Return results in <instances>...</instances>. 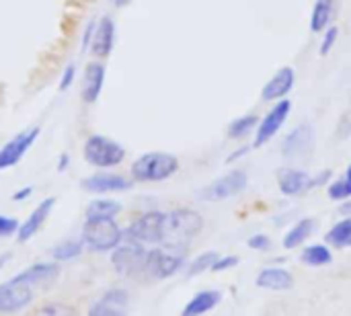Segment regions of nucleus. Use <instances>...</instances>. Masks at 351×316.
Masks as SVG:
<instances>
[{
  "mask_svg": "<svg viewBox=\"0 0 351 316\" xmlns=\"http://www.w3.org/2000/svg\"><path fill=\"white\" fill-rule=\"evenodd\" d=\"M202 228H204V218L197 212L187 210V208L173 210V212L165 214L160 245L165 249L183 253L187 249L189 241H193V236H197Z\"/></svg>",
  "mask_w": 351,
  "mask_h": 316,
  "instance_id": "f257e3e1",
  "label": "nucleus"
},
{
  "mask_svg": "<svg viewBox=\"0 0 351 316\" xmlns=\"http://www.w3.org/2000/svg\"><path fill=\"white\" fill-rule=\"evenodd\" d=\"M179 171L177 156L169 152H146L132 165V177L140 183H158Z\"/></svg>",
  "mask_w": 351,
  "mask_h": 316,
  "instance_id": "f03ea898",
  "label": "nucleus"
},
{
  "mask_svg": "<svg viewBox=\"0 0 351 316\" xmlns=\"http://www.w3.org/2000/svg\"><path fill=\"white\" fill-rule=\"evenodd\" d=\"M84 160L93 167L99 169H109V167H117L123 162L125 158V150L121 144H117L115 140L101 136V134H93L86 138L84 148H82Z\"/></svg>",
  "mask_w": 351,
  "mask_h": 316,
  "instance_id": "7ed1b4c3",
  "label": "nucleus"
},
{
  "mask_svg": "<svg viewBox=\"0 0 351 316\" xmlns=\"http://www.w3.org/2000/svg\"><path fill=\"white\" fill-rule=\"evenodd\" d=\"M121 228L113 218H97L86 220L82 226V243L90 251H111L121 243Z\"/></svg>",
  "mask_w": 351,
  "mask_h": 316,
  "instance_id": "20e7f679",
  "label": "nucleus"
},
{
  "mask_svg": "<svg viewBox=\"0 0 351 316\" xmlns=\"http://www.w3.org/2000/svg\"><path fill=\"white\" fill-rule=\"evenodd\" d=\"M162 224H165L162 212H146L134 224H130V228L121 234V241H132L140 245H160Z\"/></svg>",
  "mask_w": 351,
  "mask_h": 316,
  "instance_id": "39448f33",
  "label": "nucleus"
},
{
  "mask_svg": "<svg viewBox=\"0 0 351 316\" xmlns=\"http://www.w3.org/2000/svg\"><path fill=\"white\" fill-rule=\"evenodd\" d=\"M146 255H148V251L144 249V245L132 243V241H121L113 251L111 265L121 276H138V274H144Z\"/></svg>",
  "mask_w": 351,
  "mask_h": 316,
  "instance_id": "423d86ee",
  "label": "nucleus"
},
{
  "mask_svg": "<svg viewBox=\"0 0 351 316\" xmlns=\"http://www.w3.org/2000/svg\"><path fill=\"white\" fill-rule=\"evenodd\" d=\"M33 286L19 274L16 278L0 286V315L23 311L33 300Z\"/></svg>",
  "mask_w": 351,
  "mask_h": 316,
  "instance_id": "0eeeda50",
  "label": "nucleus"
},
{
  "mask_svg": "<svg viewBox=\"0 0 351 316\" xmlns=\"http://www.w3.org/2000/svg\"><path fill=\"white\" fill-rule=\"evenodd\" d=\"M185 259L183 253L179 251H171V249H152L146 255V265H144V274L152 280H167L173 274H177L183 267Z\"/></svg>",
  "mask_w": 351,
  "mask_h": 316,
  "instance_id": "6e6552de",
  "label": "nucleus"
},
{
  "mask_svg": "<svg viewBox=\"0 0 351 316\" xmlns=\"http://www.w3.org/2000/svg\"><path fill=\"white\" fill-rule=\"evenodd\" d=\"M249 185L247 173L245 171H232L216 181H212L206 189H202L199 197L206 202H222L228 197H234L239 193H243Z\"/></svg>",
  "mask_w": 351,
  "mask_h": 316,
  "instance_id": "1a4fd4ad",
  "label": "nucleus"
},
{
  "mask_svg": "<svg viewBox=\"0 0 351 316\" xmlns=\"http://www.w3.org/2000/svg\"><path fill=\"white\" fill-rule=\"evenodd\" d=\"M292 103L288 99H282L274 105V109H269V113L263 117V121H259L257 125V134H255V146H263L267 144L286 123L288 115H290Z\"/></svg>",
  "mask_w": 351,
  "mask_h": 316,
  "instance_id": "9d476101",
  "label": "nucleus"
},
{
  "mask_svg": "<svg viewBox=\"0 0 351 316\" xmlns=\"http://www.w3.org/2000/svg\"><path fill=\"white\" fill-rule=\"evenodd\" d=\"M313 144H315L313 127L308 123H304V125H298L296 130H292L288 134V138H286V142L282 146V152L290 160H302V158L311 156Z\"/></svg>",
  "mask_w": 351,
  "mask_h": 316,
  "instance_id": "9b49d317",
  "label": "nucleus"
},
{
  "mask_svg": "<svg viewBox=\"0 0 351 316\" xmlns=\"http://www.w3.org/2000/svg\"><path fill=\"white\" fill-rule=\"evenodd\" d=\"M37 136H39V127H29L16 134L10 142H6V146L0 150V171L14 167L25 156V152L33 146Z\"/></svg>",
  "mask_w": 351,
  "mask_h": 316,
  "instance_id": "f8f14e48",
  "label": "nucleus"
},
{
  "mask_svg": "<svg viewBox=\"0 0 351 316\" xmlns=\"http://www.w3.org/2000/svg\"><path fill=\"white\" fill-rule=\"evenodd\" d=\"M113 45H115V23H113L111 16L105 14V16L99 19L97 27H95V35H93V41H90L88 49L99 60H105L113 51Z\"/></svg>",
  "mask_w": 351,
  "mask_h": 316,
  "instance_id": "ddd939ff",
  "label": "nucleus"
},
{
  "mask_svg": "<svg viewBox=\"0 0 351 316\" xmlns=\"http://www.w3.org/2000/svg\"><path fill=\"white\" fill-rule=\"evenodd\" d=\"M278 185H280V191L284 195H290V197L306 193L313 187H317L315 177H311L304 171H296V169H280L278 171Z\"/></svg>",
  "mask_w": 351,
  "mask_h": 316,
  "instance_id": "4468645a",
  "label": "nucleus"
},
{
  "mask_svg": "<svg viewBox=\"0 0 351 316\" xmlns=\"http://www.w3.org/2000/svg\"><path fill=\"white\" fill-rule=\"evenodd\" d=\"M103 82H105V66L101 62H88L84 66V74H82V101L86 105L97 103L101 90H103Z\"/></svg>",
  "mask_w": 351,
  "mask_h": 316,
  "instance_id": "2eb2a0df",
  "label": "nucleus"
},
{
  "mask_svg": "<svg viewBox=\"0 0 351 316\" xmlns=\"http://www.w3.org/2000/svg\"><path fill=\"white\" fill-rule=\"evenodd\" d=\"M294 78H296L294 68H290V66L280 68V70L269 78V82L263 86V90H261L263 101H282V99H286V95H288V93L292 90V86H294Z\"/></svg>",
  "mask_w": 351,
  "mask_h": 316,
  "instance_id": "dca6fc26",
  "label": "nucleus"
},
{
  "mask_svg": "<svg viewBox=\"0 0 351 316\" xmlns=\"http://www.w3.org/2000/svg\"><path fill=\"white\" fill-rule=\"evenodd\" d=\"M82 187L88 193H109V191H125V189H130L132 181L125 179L123 175L97 173V175H90L88 179H84Z\"/></svg>",
  "mask_w": 351,
  "mask_h": 316,
  "instance_id": "f3484780",
  "label": "nucleus"
},
{
  "mask_svg": "<svg viewBox=\"0 0 351 316\" xmlns=\"http://www.w3.org/2000/svg\"><path fill=\"white\" fill-rule=\"evenodd\" d=\"M88 316H128V294L123 290H111L97 300Z\"/></svg>",
  "mask_w": 351,
  "mask_h": 316,
  "instance_id": "a211bd4d",
  "label": "nucleus"
},
{
  "mask_svg": "<svg viewBox=\"0 0 351 316\" xmlns=\"http://www.w3.org/2000/svg\"><path fill=\"white\" fill-rule=\"evenodd\" d=\"M56 206V199L53 197H47V199H43L33 212H31V216L19 226V232H16V239H19V243H27L33 234H37V230L43 226V222L47 220V216L51 214V208Z\"/></svg>",
  "mask_w": 351,
  "mask_h": 316,
  "instance_id": "6ab92c4d",
  "label": "nucleus"
},
{
  "mask_svg": "<svg viewBox=\"0 0 351 316\" xmlns=\"http://www.w3.org/2000/svg\"><path fill=\"white\" fill-rule=\"evenodd\" d=\"M257 286L263 288V290H271V292H286V290H292L294 280L282 267H267V269H263L259 274Z\"/></svg>",
  "mask_w": 351,
  "mask_h": 316,
  "instance_id": "aec40b11",
  "label": "nucleus"
},
{
  "mask_svg": "<svg viewBox=\"0 0 351 316\" xmlns=\"http://www.w3.org/2000/svg\"><path fill=\"white\" fill-rule=\"evenodd\" d=\"M220 300H222L220 292H216V290H204V292L195 294V296L185 304V308H183L181 316L206 315V313H210L212 308H216Z\"/></svg>",
  "mask_w": 351,
  "mask_h": 316,
  "instance_id": "412c9836",
  "label": "nucleus"
},
{
  "mask_svg": "<svg viewBox=\"0 0 351 316\" xmlns=\"http://www.w3.org/2000/svg\"><path fill=\"white\" fill-rule=\"evenodd\" d=\"M58 274H60V269H58V265H53V263H35V265H31L29 269L21 271V276H23L33 288L49 284L51 280L58 278Z\"/></svg>",
  "mask_w": 351,
  "mask_h": 316,
  "instance_id": "4be33fe9",
  "label": "nucleus"
},
{
  "mask_svg": "<svg viewBox=\"0 0 351 316\" xmlns=\"http://www.w3.org/2000/svg\"><path fill=\"white\" fill-rule=\"evenodd\" d=\"M333 10H335V0H317L311 14V31L313 33L325 31L327 25L331 23Z\"/></svg>",
  "mask_w": 351,
  "mask_h": 316,
  "instance_id": "5701e85b",
  "label": "nucleus"
},
{
  "mask_svg": "<svg viewBox=\"0 0 351 316\" xmlns=\"http://www.w3.org/2000/svg\"><path fill=\"white\" fill-rule=\"evenodd\" d=\"M315 230V220L313 218H304L300 220L286 236H284V249H296L300 247Z\"/></svg>",
  "mask_w": 351,
  "mask_h": 316,
  "instance_id": "b1692460",
  "label": "nucleus"
},
{
  "mask_svg": "<svg viewBox=\"0 0 351 316\" xmlns=\"http://www.w3.org/2000/svg\"><path fill=\"white\" fill-rule=\"evenodd\" d=\"M121 212L119 202L113 199H95L86 208V220H97V218H115Z\"/></svg>",
  "mask_w": 351,
  "mask_h": 316,
  "instance_id": "393cba45",
  "label": "nucleus"
},
{
  "mask_svg": "<svg viewBox=\"0 0 351 316\" xmlns=\"http://www.w3.org/2000/svg\"><path fill=\"white\" fill-rule=\"evenodd\" d=\"M325 241L329 245H333L335 249H348V247H351V218H346V220L337 222L327 232Z\"/></svg>",
  "mask_w": 351,
  "mask_h": 316,
  "instance_id": "a878e982",
  "label": "nucleus"
},
{
  "mask_svg": "<svg viewBox=\"0 0 351 316\" xmlns=\"http://www.w3.org/2000/svg\"><path fill=\"white\" fill-rule=\"evenodd\" d=\"M300 259L311 267H323V265H329L333 261V255L325 245H313V247H306L302 251Z\"/></svg>",
  "mask_w": 351,
  "mask_h": 316,
  "instance_id": "bb28decb",
  "label": "nucleus"
},
{
  "mask_svg": "<svg viewBox=\"0 0 351 316\" xmlns=\"http://www.w3.org/2000/svg\"><path fill=\"white\" fill-rule=\"evenodd\" d=\"M259 125V117L257 115H243L239 119H234L230 125H228V138L232 140H243L247 138L253 130H257Z\"/></svg>",
  "mask_w": 351,
  "mask_h": 316,
  "instance_id": "cd10ccee",
  "label": "nucleus"
},
{
  "mask_svg": "<svg viewBox=\"0 0 351 316\" xmlns=\"http://www.w3.org/2000/svg\"><path fill=\"white\" fill-rule=\"evenodd\" d=\"M82 249H84L82 241H64L53 249L51 255H53L56 261H72L82 253Z\"/></svg>",
  "mask_w": 351,
  "mask_h": 316,
  "instance_id": "c85d7f7f",
  "label": "nucleus"
},
{
  "mask_svg": "<svg viewBox=\"0 0 351 316\" xmlns=\"http://www.w3.org/2000/svg\"><path fill=\"white\" fill-rule=\"evenodd\" d=\"M329 197L331 199H350L351 197V165L346 169V175L343 179L335 181L329 185Z\"/></svg>",
  "mask_w": 351,
  "mask_h": 316,
  "instance_id": "c756f323",
  "label": "nucleus"
},
{
  "mask_svg": "<svg viewBox=\"0 0 351 316\" xmlns=\"http://www.w3.org/2000/svg\"><path fill=\"white\" fill-rule=\"evenodd\" d=\"M31 316H80V313L76 308L68 306V304L53 302V304H45V306L37 308Z\"/></svg>",
  "mask_w": 351,
  "mask_h": 316,
  "instance_id": "7c9ffc66",
  "label": "nucleus"
},
{
  "mask_svg": "<svg viewBox=\"0 0 351 316\" xmlns=\"http://www.w3.org/2000/svg\"><path fill=\"white\" fill-rule=\"evenodd\" d=\"M218 261V255L216 253H204L199 257H195V261L189 265V276H197V274H204L208 269H212V265Z\"/></svg>",
  "mask_w": 351,
  "mask_h": 316,
  "instance_id": "2f4dec72",
  "label": "nucleus"
},
{
  "mask_svg": "<svg viewBox=\"0 0 351 316\" xmlns=\"http://www.w3.org/2000/svg\"><path fill=\"white\" fill-rule=\"evenodd\" d=\"M337 37H339V29H337V27H329V29L325 31L323 43H321V53H323V56H327V53L335 47Z\"/></svg>",
  "mask_w": 351,
  "mask_h": 316,
  "instance_id": "473e14b6",
  "label": "nucleus"
},
{
  "mask_svg": "<svg viewBox=\"0 0 351 316\" xmlns=\"http://www.w3.org/2000/svg\"><path fill=\"white\" fill-rule=\"evenodd\" d=\"M19 222L14 218H8V216H0V239H6V236H12L14 232H19Z\"/></svg>",
  "mask_w": 351,
  "mask_h": 316,
  "instance_id": "72a5a7b5",
  "label": "nucleus"
},
{
  "mask_svg": "<svg viewBox=\"0 0 351 316\" xmlns=\"http://www.w3.org/2000/svg\"><path fill=\"white\" fill-rule=\"evenodd\" d=\"M74 78H76V66L74 64H68L66 70H64V74H62V80H60V90L70 88L72 82H74Z\"/></svg>",
  "mask_w": 351,
  "mask_h": 316,
  "instance_id": "f704fd0d",
  "label": "nucleus"
},
{
  "mask_svg": "<svg viewBox=\"0 0 351 316\" xmlns=\"http://www.w3.org/2000/svg\"><path fill=\"white\" fill-rule=\"evenodd\" d=\"M247 245H249V249H255V251H267V249L271 247V243H269V239H267L265 234H255V236H251Z\"/></svg>",
  "mask_w": 351,
  "mask_h": 316,
  "instance_id": "c9c22d12",
  "label": "nucleus"
},
{
  "mask_svg": "<svg viewBox=\"0 0 351 316\" xmlns=\"http://www.w3.org/2000/svg\"><path fill=\"white\" fill-rule=\"evenodd\" d=\"M239 265V257H218V261L212 265V271H226L230 267H237Z\"/></svg>",
  "mask_w": 351,
  "mask_h": 316,
  "instance_id": "e433bc0d",
  "label": "nucleus"
},
{
  "mask_svg": "<svg viewBox=\"0 0 351 316\" xmlns=\"http://www.w3.org/2000/svg\"><path fill=\"white\" fill-rule=\"evenodd\" d=\"M95 27H97V23H95V21H90V23L86 25L84 35H82V49H88V47H90L93 35H95Z\"/></svg>",
  "mask_w": 351,
  "mask_h": 316,
  "instance_id": "4c0bfd02",
  "label": "nucleus"
},
{
  "mask_svg": "<svg viewBox=\"0 0 351 316\" xmlns=\"http://www.w3.org/2000/svg\"><path fill=\"white\" fill-rule=\"evenodd\" d=\"M31 193H33V187H25V189H21L19 193H14L12 199H14V202H23V199H27Z\"/></svg>",
  "mask_w": 351,
  "mask_h": 316,
  "instance_id": "58836bf2",
  "label": "nucleus"
},
{
  "mask_svg": "<svg viewBox=\"0 0 351 316\" xmlns=\"http://www.w3.org/2000/svg\"><path fill=\"white\" fill-rule=\"evenodd\" d=\"M339 212H341V214H343L346 218H351V197H350V199H346V202L341 204Z\"/></svg>",
  "mask_w": 351,
  "mask_h": 316,
  "instance_id": "ea45409f",
  "label": "nucleus"
},
{
  "mask_svg": "<svg viewBox=\"0 0 351 316\" xmlns=\"http://www.w3.org/2000/svg\"><path fill=\"white\" fill-rule=\"evenodd\" d=\"M249 152V146H245V148H241V150H237V152H232L230 154V158H228V162H234V160H239L243 154H247Z\"/></svg>",
  "mask_w": 351,
  "mask_h": 316,
  "instance_id": "a19ab883",
  "label": "nucleus"
},
{
  "mask_svg": "<svg viewBox=\"0 0 351 316\" xmlns=\"http://www.w3.org/2000/svg\"><path fill=\"white\" fill-rule=\"evenodd\" d=\"M68 167V156L64 154L62 158H60V165H58V171H62V169H66Z\"/></svg>",
  "mask_w": 351,
  "mask_h": 316,
  "instance_id": "79ce46f5",
  "label": "nucleus"
},
{
  "mask_svg": "<svg viewBox=\"0 0 351 316\" xmlns=\"http://www.w3.org/2000/svg\"><path fill=\"white\" fill-rule=\"evenodd\" d=\"M111 2H113L115 6H128V4H130L132 0H111Z\"/></svg>",
  "mask_w": 351,
  "mask_h": 316,
  "instance_id": "37998d69",
  "label": "nucleus"
},
{
  "mask_svg": "<svg viewBox=\"0 0 351 316\" xmlns=\"http://www.w3.org/2000/svg\"><path fill=\"white\" fill-rule=\"evenodd\" d=\"M6 261H8V255H4V257L0 259V267H2V263H6Z\"/></svg>",
  "mask_w": 351,
  "mask_h": 316,
  "instance_id": "c03bdc74",
  "label": "nucleus"
}]
</instances>
